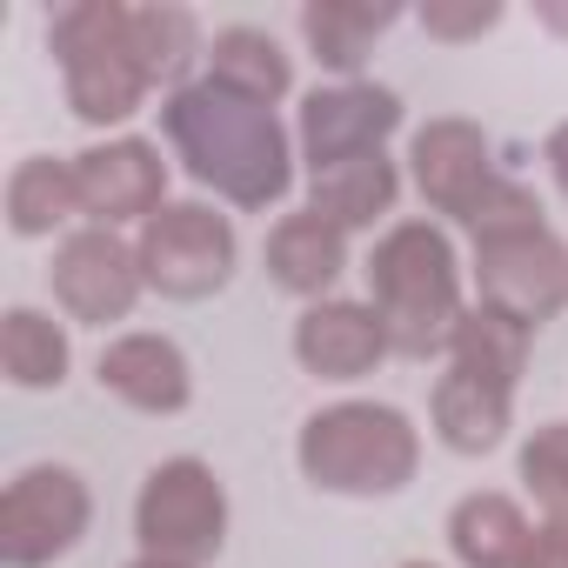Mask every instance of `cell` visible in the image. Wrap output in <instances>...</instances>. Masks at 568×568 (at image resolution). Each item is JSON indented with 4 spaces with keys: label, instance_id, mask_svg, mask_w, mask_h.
<instances>
[{
    "label": "cell",
    "instance_id": "cell-1",
    "mask_svg": "<svg viewBox=\"0 0 568 568\" xmlns=\"http://www.w3.org/2000/svg\"><path fill=\"white\" fill-rule=\"evenodd\" d=\"M161 128H168L181 168L234 207H274L295 181L288 128L274 121V108H254L214 81L174 88L161 108Z\"/></svg>",
    "mask_w": 568,
    "mask_h": 568
},
{
    "label": "cell",
    "instance_id": "cell-2",
    "mask_svg": "<svg viewBox=\"0 0 568 568\" xmlns=\"http://www.w3.org/2000/svg\"><path fill=\"white\" fill-rule=\"evenodd\" d=\"M368 308L382 315L395 355L428 362L462 328V261L435 221H395L368 254Z\"/></svg>",
    "mask_w": 568,
    "mask_h": 568
},
{
    "label": "cell",
    "instance_id": "cell-3",
    "mask_svg": "<svg viewBox=\"0 0 568 568\" xmlns=\"http://www.w3.org/2000/svg\"><path fill=\"white\" fill-rule=\"evenodd\" d=\"M302 475L328 495H395L422 468V435L388 402H335L302 422Z\"/></svg>",
    "mask_w": 568,
    "mask_h": 568
},
{
    "label": "cell",
    "instance_id": "cell-4",
    "mask_svg": "<svg viewBox=\"0 0 568 568\" xmlns=\"http://www.w3.org/2000/svg\"><path fill=\"white\" fill-rule=\"evenodd\" d=\"M128 14L134 8H121V0H74L48 28V48H54L61 81H68V108L88 128H114V121L141 114V101L154 88L141 54H134Z\"/></svg>",
    "mask_w": 568,
    "mask_h": 568
},
{
    "label": "cell",
    "instance_id": "cell-5",
    "mask_svg": "<svg viewBox=\"0 0 568 568\" xmlns=\"http://www.w3.org/2000/svg\"><path fill=\"white\" fill-rule=\"evenodd\" d=\"M134 535H141V555H154V561H181V568L214 561L221 541H227V495H221L214 468L194 462V455L161 462L141 481Z\"/></svg>",
    "mask_w": 568,
    "mask_h": 568
},
{
    "label": "cell",
    "instance_id": "cell-6",
    "mask_svg": "<svg viewBox=\"0 0 568 568\" xmlns=\"http://www.w3.org/2000/svg\"><path fill=\"white\" fill-rule=\"evenodd\" d=\"M141 274H148V288L168 295V302H207L227 288V274H234V227L227 214H214L207 201H168L154 221H141Z\"/></svg>",
    "mask_w": 568,
    "mask_h": 568
},
{
    "label": "cell",
    "instance_id": "cell-7",
    "mask_svg": "<svg viewBox=\"0 0 568 568\" xmlns=\"http://www.w3.org/2000/svg\"><path fill=\"white\" fill-rule=\"evenodd\" d=\"M88 521H94L88 481L74 468L34 462L0 495V561L8 568H48L88 535Z\"/></svg>",
    "mask_w": 568,
    "mask_h": 568
},
{
    "label": "cell",
    "instance_id": "cell-8",
    "mask_svg": "<svg viewBox=\"0 0 568 568\" xmlns=\"http://www.w3.org/2000/svg\"><path fill=\"white\" fill-rule=\"evenodd\" d=\"M475 288H481V308H501L521 328H541L568 308V247L548 234V221L481 234L475 241Z\"/></svg>",
    "mask_w": 568,
    "mask_h": 568
},
{
    "label": "cell",
    "instance_id": "cell-9",
    "mask_svg": "<svg viewBox=\"0 0 568 568\" xmlns=\"http://www.w3.org/2000/svg\"><path fill=\"white\" fill-rule=\"evenodd\" d=\"M54 302L68 308V322L81 328H108V322H128L148 274H141V254L114 234V227H81L54 247Z\"/></svg>",
    "mask_w": 568,
    "mask_h": 568
},
{
    "label": "cell",
    "instance_id": "cell-10",
    "mask_svg": "<svg viewBox=\"0 0 568 568\" xmlns=\"http://www.w3.org/2000/svg\"><path fill=\"white\" fill-rule=\"evenodd\" d=\"M74 194L81 214L94 227H121V221H154L168 207V161L154 141H101L88 154H74Z\"/></svg>",
    "mask_w": 568,
    "mask_h": 568
},
{
    "label": "cell",
    "instance_id": "cell-11",
    "mask_svg": "<svg viewBox=\"0 0 568 568\" xmlns=\"http://www.w3.org/2000/svg\"><path fill=\"white\" fill-rule=\"evenodd\" d=\"M402 128V101L388 88H362V81H342V88H315L302 101V154H308V174L335 168V161H355V154H382V141Z\"/></svg>",
    "mask_w": 568,
    "mask_h": 568
},
{
    "label": "cell",
    "instance_id": "cell-12",
    "mask_svg": "<svg viewBox=\"0 0 568 568\" xmlns=\"http://www.w3.org/2000/svg\"><path fill=\"white\" fill-rule=\"evenodd\" d=\"M408 161H415V187H422V201H428L435 214L462 221V227H468V214L481 207V194L501 181L475 121H428V128L415 134Z\"/></svg>",
    "mask_w": 568,
    "mask_h": 568
},
{
    "label": "cell",
    "instance_id": "cell-13",
    "mask_svg": "<svg viewBox=\"0 0 568 568\" xmlns=\"http://www.w3.org/2000/svg\"><path fill=\"white\" fill-rule=\"evenodd\" d=\"M382 355H395V342L368 302H315L295 322V362L315 382H362L382 368Z\"/></svg>",
    "mask_w": 568,
    "mask_h": 568
},
{
    "label": "cell",
    "instance_id": "cell-14",
    "mask_svg": "<svg viewBox=\"0 0 568 568\" xmlns=\"http://www.w3.org/2000/svg\"><path fill=\"white\" fill-rule=\"evenodd\" d=\"M101 388L121 395L141 415H181L194 402V375L187 355L168 335H121L101 348Z\"/></svg>",
    "mask_w": 568,
    "mask_h": 568
},
{
    "label": "cell",
    "instance_id": "cell-15",
    "mask_svg": "<svg viewBox=\"0 0 568 568\" xmlns=\"http://www.w3.org/2000/svg\"><path fill=\"white\" fill-rule=\"evenodd\" d=\"M342 267H348V234L342 227H328L308 207L274 221V234H267V274H274V288H288V295H302L315 308V302H328Z\"/></svg>",
    "mask_w": 568,
    "mask_h": 568
},
{
    "label": "cell",
    "instance_id": "cell-16",
    "mask_svg": "<svg viewBox=\"0 0 568 568\" xmlns=\"http://www.w3.org/2000/svg\"><path fill=\"white\" fill-rule=\"evenodd\" d=\"M395 194H402V174H395L388 154H355V161H335V168L308 174V214H322L342 234L375 227L382 214H395Z\"/></svg>",
    "mask_w": 568,
    "mask_h": 568
},
{
    "label": "cell",
    "instance_id": "cell-17",
    "mask_svg": "<svg viewBox=\"0 0 568 568\" xmlns=\"http://www.w3.org/2000/svg\"><path fill=\"white\" fill-rule=\"evenodd\" d=\"M508 395H515V388H495V382H481V375H468V368H448V375L435 382V402H428L442 448H455V455H488V448H501V442H508Z\"/></svg>",
    "mask_w": 568,
    "mask_h": 568
},
{
    "label": "cell",
    "instance_id": "cell-18",
    "mask_svg": "<svg viewBox=\"0 0 568 568\" xmlns=\"http://www.w3.org/2000/svg\"><path fill=\"white\" fill-rule=\"evenodd\" d=\"M207 81L241 94V101H254V108H274L295 88V61L281 54V41L261 34V28H221L214 48H207Z\"/></svg>",
    "mask_w": 568,
    "mask_h": 568
},
{
    "label": "cell",
    "instance_id": "cell-19",
    "mask_svg": "<svg viewBox=\"0 0 568 568\" xmlns=\"http://www.w3.org/2000/svg\"><path fill=\"white\" fill-rule=\"evenodd\" d=\"M535 528L508 495H462L448 515V548L462 568H521Z\"/></svg>",
    "mask_w": 568,
    "mask_h": 568
},
{
    "label": "cell",
    "instance_id": "cell-20",
    "mask_svg": "<svg viewBox=\"0 0 568 568\" xmlns=\"http://www.w3.org/2000/svg\"><path fill=\"white\" fill-rule=\"evenodd\" d=\"M402 21V8H368V0H315V8H302V41L315 48L322 68L335 74H355L368 61V48Z\"/></svg>",
    "mask_w": 568,
    "mask_h": 568
},
{
    "label": "cell",
    "instance_id": "cell-21",
    "mask_svg": "<svg viewBox=\"0 0 568 568\" xmlns=\"http://www.w3.org/2000/svg\"><path fill=\"white\" fill-rule=\"evenodd\" d=\"M81 214V194H74V161H54V154H28L14 174H8V227L21 241H41L54 234L61 221Z\"/></svg>",
    "mask_w": 568,
    "mask_h": 568
},
{
    "label": "cell",
    "instance_id": "cell-22",
    "mask_svg": "<svg viewBox=\"0 0 568 568\" xmlns=\"http://www.w3.org/2000/svg\"><path fill=\"white\" fill-rule=\"evenodd\" d=\"M0 368L14 388H61L68 382V328L41 308L0 315Z\"/></svg>",
    "mask_w": 568,
    "mask_h": 568
},
{
    "label": "cell",
    "instance_id": "cell-23",
    "mask_svg": "<svg viewBox=\"0 0 568 568\" xmlns=\"http://www.w3.org/2000/svg\"><path fill=\"white\" fill-rule=\"evenodd\" d=\"M448 355H455V368H468V375H481L495 388H515L521 368H528V328L515 315H501V308H468Z\"/></svg>",
    "mask_w": 568,
    "mask_h": 568
},
{
    "label": "cell",
    "instance_id": "cell-24",
    "mask_svg": "<svg viewBox=\"0 0 568 568\" xmlns=\"http://www.w3.org/2000/svg\"><path fill=\"white\" fill-rule=\"evenodd\" d=\"M128 34H134V54H141V68H148V81H174L194 54H201V28H194V14L187 8H134L128 14Z\"/></svg>",
    "mask_w": 568,
    "mask_h": 568
},
{
    "label": "cell",
    "instance_id": "cell-25",
    "mask_svg": "<svg viewBox=\"0 0 568 568\" xmlns=\"http://www.w3.org/2000/svg\"><path fill=\"white\" fill-rule=\"evenodd\" d=\"M521 488L548 515H568V422H541L521 442Z\"/></svg>",
    "mask_w": 568,
    "mask_h": 568
},
{
    "label": "cell",
    "instance_id": "cell-26",
    "mask_svg": "<svg viewBox=\"0 0 568 568\" xmlns=\"http://www.w3.org/2000/svg\"><path fill=\"white\" fill-rule=\"evenodd\" d=\"M535 221H541V201H535L521 181H508V174H501V181L481 194V207L468 214V234L481 241V234H508V227H535Z\"/></svg>",
    "mask_w": 568,
    "mask_h": 568
},
{
    "label": "cell",
    "instance_id": "cell-27",
    "mask_svg": "<svg viewBox=\"0 0 568 568\" xmlns=\"http://www.w3.org/2000/svg\"><path fill=\"white\" fill-rule=\"evenodd\" d=\"M495 21H501V0H468V8H442V0H428V8H422V28L435 41H475Z\"/></svg>",
    "mask_w": 568,
    "mask_h": 568
},
{
    "label": "cell",
    "instance_id": "cell-28",
    "mask_svg": "<svg viewBox=\"0 0 568 568\" xmlns=\"http://www.w3.org/2000/svg\"><path fill=\"white\" fill-rule=\"evenodd\" d=\"M521 568H568V528L561 521H541L535 541H528V555H521Z\"/></svg>",
    "mask_w": 568,
    "mask_h": 568
},
{
    "label": "cell",
    "instance_id": "cell-29",
    "mask_svg": "<svg viewBox=\"0 0 568 568\" xmlns=\"http://www.w3.org/2000/svg\"><path fill=\"white\" fill-rule=\"evenodd\" d=\"M541 161H548V174H555V187L568 194V121L548 134V148H541Z\"/></svg>",
    "mask_w": 568,
    "mask_h": 568
},
{
    "label": "cell",
    "instance_id": "cell-30",
    "mask_svg": "<svg viewBox=\"0 0 568 568\" xmlns=\"http://www.w3.org/2000/svg\"><path fill=\"white\" fill-rule=\"evenodd\" d=\"M535 21H541L548 34H568V0H541V8H535Z\"/></svg>",
    "mask_w": 568,
    "mask_h": 568
},
{
    "label": "cell",
    "instance_id": "cell-31",
    "mask_svg": "<svg viewBox=\"0 0 568 568\" xmlns=\"http://www.w3.org/2000/svg\"><path fill=\"white\" fill-rule=\"evenodd\" d=\"M134 568H181V561H154V555H141V561H134Z\"/></svg>",
    "mask_w": 568,
    "mask_h": 568
},
{
    "label": "cell",
    "instance_id": "cell-32",
    "mask_svg": "<svg viewBox=\"0 0 568 568\" xmlns=\"http://www.w3.org/2000/svg\"><path fill=\"white\" fill-rule=\"evenodd\" d=\"M548 521H561V528H568V515H548Z\"/></svg>",
    "mask_w": 568,
    "mask_h": 568
},
{
    "label": "cell",
    "instance_id": "cell-33",
    "mask_svg": "<svg viewBox=\"0 0 568 568\" xmlns=\"http://www.w3.org/2000/svg\"><path fill=\"white\" fill-rule=\"evenodd\" d=\"M408 568H435V561H408Z\"/></svg>",
    "mask_w": 568,
    "mask_h": 568
}]
</instances>
